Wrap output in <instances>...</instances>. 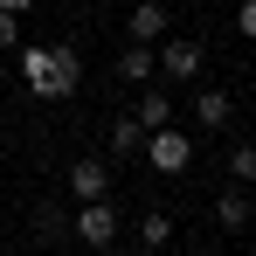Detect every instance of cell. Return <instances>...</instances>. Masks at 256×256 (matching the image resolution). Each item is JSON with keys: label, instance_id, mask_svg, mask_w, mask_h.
<instances>
[{"label": "cell", "instance_id": "cell-6", "mask_svg": "<svg viewBox=\"0 0 256 256\" xmlns=\"http://www.w3.org/2000/svg\"><path fill=\"white\" fill-rule=\"evenodd\" d=\"M132 118H138L146 132H166L173 118H180V111H173V97H166V84H146V97H138V111H132Z\"/></svg>", "mask_w": 256, "mask_h": 256}, {"label": "cell", "instance_id": "cell-11", "mask_svg": "<svg viewBox=\"0 0 256 256\" xmlns=\"http://www.w3.org/2000/svg\"><path fill=\"white\" fill-rule=\"evenodd\" d=\"M214 222H222V228H250V222H256V208H250V194H242V187H228V194L214 201Z\"/></svg>", "mask_w": 256, "mask_h": 256}, {"label": "cell", "instance_id": "cell-17", "mask_svg": "<svg viewBox=\"0 0 256 256\" xmlns=\"http://www.w3.org/2000/svg\"><path fill=\"white\" fill-rule=\"evenodd\" d=\"M0 7H7V14H28V7H35V0H0Z\"/></svg>", "mask_w": 256, "mask_h": 256}, {"label": "cell", "instance_id": "cell-12", "mask_svg": "<svg viewBox=\"0 0 256 256\" xmlns=\"http://www.w3.org/2000/svg\"><path fill=\"white\" fill-rule=\"evenodd\" d=\"M111 152H118V160H132V152H146V125H138V118H118V125H111Z\"/></svg>", "mask_w": 256, "mask_h": 256}, {"label": "cell", "instance_id": "cell-1", "mask_svg": "<svg viewBox=\"0 0 256 256\" xmlns=\"http://www.w3.org/2000/svg\"><path fill=\"white\" fill-rule=\"evenodd\" d=\"M14 62H21V84L35 90V97H70V90L84 84V62H76V48H56V42H21L14 48Z\"/></svg>", "mask_w": 256, "mask_h": 256}, {"label": "cell", "instance_id": "cell-9", "mask_svg": "<svg viewBox=\"0 0 256 256\" xmlns=\"http://www.w3.org/2000/svg\"><path fill=\"white\" fill-rule=\"evenodd\" d=\"M228 111H236V104H228V90H201V97H194V125H201V132H222V125H228Z\"/></svg>", "mask_w": 256, "mask_h": 256}, {"label": "cell", "instance_id": "cell-15", "mask_svg": "<svg viewBox=\"0 0 256 256\" xmlns=\"http://www.w3.org/2000/svg\"><path fill=\"white\" fill-rule=\"evenodd\" d=\"M35 228H42L48 242H56V236H62V228H70V222H62V208H42V214H35Z\"/></svg>", "mask_w": 256, "mask_h": 256}, {"label": "cell", "instance_id": "cell-4", "mask_svg": "<svg viewBox=\"0 0 256 256\" xmlns=\"http://www.w3.org/2000/svg\"><path fill=\"white\" fill-rule=\"evenodd\" d=\"M146 160H152L160 173H187V166H194V138H187L180 125H166V132H146Z\"/></svg>", "mask_w": 256, "mask_h": 256}, {"label": "cell", "instance_id": "cell-16", "mask_svg": "<svg viewBox=\"0 0 256 256\" xmlns=\"http://www.w3.org/2000/svg\"><path fill=\"white\" fill-rule=\"evenodd\" d=\"M236 35H250V42H256V0H242V7H236Z\"/></svg>", "mask_w": 256, "mask_h": 256}, {"label": "cell", "instance_id": "cell-14", "mask_svg": "<svg viewBox=\"0 0 256 256\" xmlns=\"http://www.w3.org/2000/svg\"><path fill=\"white\" fill-rule=\"evenodd\" d=\"M0 48H21V14L0 7Z\"/></svg>", "mask_w": 256, "mask_h": 256}, {"label": "cell", "instance_id": "cell-19", "mask_svg": "<svg viewBox=\"0 0 256 256\" xmlns=\"http://www.w3.org/2000/svg\"><path fill=\"white\" fill-rule=\"evenodd\" d=\"M201 256H222V250H201Z\"/></svg>", "mask_w": 256, "mask_h": 256}, {"label": "cell", "instance_id": "cell-7", "mask_svg": "<svg viewBox=\"0 0 256 256\" xmlns=\"http://www.w3.org/2000/svg\"><path fill=\"white\" fill-rule=\"evenodd\" d=\"M125 28H132V42H146V48H152V42H166V7H160V0H138Z\"/></svg>", "mask_w": 256, "mask_h": 256}, {"label": "cell", "instance_id": "cell-18", "mask_svg": "<svg viewBox=\"0 0 256 256\" xmlns=\"http://www.w3.org/2000/svg\"><path fill=\"white\" fill-rule=\"evenodd\" d=\"M125 256H152V250H125Z\"/></svg>", "mask_w": 256, "mask_h": 256}, {"label": "cell", "instance_id": "cell-5", "mask_svg": "<svg viewBox=\"0 0 256 256\" xmlns=\"http://www.w3.org/2000/svg\"><path fill=\"white\" fill-rule=\"evenodd\" d=\"M111 194V166L104 160H76L70 166V201H104Z\"/></svg>", "mask_w": 256, "mask_h": 256}, {"label": "cell", "instance_id": "cell-8", "mask_svg": "<svg viewBox=\"0 0 256 256\" xmlns=\"http://www.w3.org/2000/svg\"><path fill=\"white\" fill-rule=\"evenodd\" d=\"M118 76H125V84H160V62H152V48L146 42H125V56H118Z\"/></svg>", "mask_w": 256, "mask_h": 256}, {"label": "cell", "instance_id": "cell-2", "mask_svg": "<svg viewBox=\"0 0 256 256\" xmlns=\"http://www.w3.org/2000/svg\"><path fill=\"white\" fill-rule=\"evenodd\" d=\"M118 222H125V214H118V201H111V194H104V201H76L70 236H76L84 250H111V242H118Z\"/></svg>", "mask_w": 256, "mask_h": 256}, {"label": "cell", "instance_id": "cell-3", "mask_svg": "<svg viewBox=\"0 0 256 256\" xmlns=\"http://www.w3.org/2000/svg\"><path fill=\"white\" fill-rule=\"evenodd\" d=\"M152 62H160V84H194V76H201V62H208V48L187 42V35H173V42L152 48Z\"/></svg>", "mask_w": 256, "mask_h": 256}, {"label": "cell", "instance_id": "cell-10", "mask_svg": "<svg viewBox=\"0 0 256 256\" xmlns=\"http://www.w3.org/2000/svg\"><path fill=\"white\" fill-rule=\"evenodd\" d=\"M173 242V214L166 208H146L138 214V250H166Z\"/></svg>", "mask_w": 256, "mask_h": 256}, {"label": "cell", "instance_id": "cell-13", "mask_svg": "<svg viewBox=\"0 0 256 256\" xmlns=\"http://www.w3.org/2000/svg\"><path fill=\"white\" fill-rule=\"evenodd\" d=\"M228 173H236L228 187H250L256 180V146H236V152H228Z\"/></svg>", "mask_w": 256, "mask_h": 256}]
</instances>
